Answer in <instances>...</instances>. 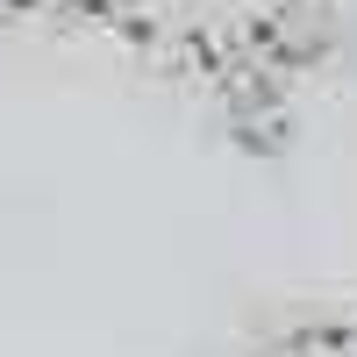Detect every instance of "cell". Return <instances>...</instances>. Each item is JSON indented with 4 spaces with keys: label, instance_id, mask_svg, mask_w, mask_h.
<instances>
[{
    "label": "cell",
    "instance_id": "obj_3",
    "mask_svg": "<svg viewBox=\"0 0 357 357\" xmlns=\"http://www.w3.org/2000/svg\"><path fill=\"white\" fill-rule=\"evenodd\" d=\"M36 15H79V0H0V29L36 22Z\"/></svg>",
    "mask_w": 357,
    "mask_h": 357
},
{
    "label": "cell",
    "instance_id": "obj_1",
    "mask_svg": "<svg viewBox=\"0 0 357 357\" xmlns=\"http://www.w3.org/2000/svg\"><path fill=\"white\" fill-rule=\"evenodd\" d=\"M136 65L178 79L250 151H279L301 100L336 65V0H79Z\"/></svg>",
    "mask_w": 357,
    "mask_h": 357
},
{
    "label": "cell",
    "instance_id": "obj_2",
    "mask_svg": "<svg viewBox=\"0 0 357 357\" xmlns=\"http://www.w3.org/2000/svg\"><path fill=\"white\" fill-rule=\"evenodd\" d=\"M243 357H357V307L279 314L243 343Z\"/></svg>",
    "mask_w": 357,
    "mask_h": 357
}]
</instances>
